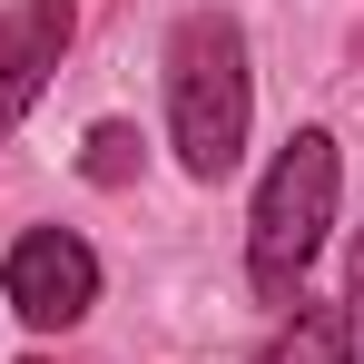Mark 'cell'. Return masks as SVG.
I'll return each mask as SVG.
<instances>
[{
  "mask_svg": "<svg viewBox=\"0 0 364 364\" xmlns=\"http://www.w3.org/2000/svg\"><path fill=\"white\" fill-rule=\"evenodd\" d=\"M246 119H256L246 30L227 20V10H187L178 30H168V138H178V168H187L197 187L237 178Z\"/></svg>",
  "mask_w": 364,
  "mask_h": 364,
  "instance_id": "cell-1",
  "label": "cell"
},
{
  "mask_svg": "<svg viewBox=\"0 0 364 364\" xmlns=\"http://www.w3.org/2000/svg\"><path fill=\"white\" fill-rule=\"evenodd\" d=\"M335 138L325 128H296L286 148H276V168L256 187V217H246V276H256V296L266 305H296L305 296V266H315V246L335 227Z\"/></svg>",
  "mask_w": 364,
  "mask_h": 364,
  "instance_id": "cell-2",
  "label": "cell"
},
{
  "mask_svg": "<svg viewBox=\"0 0 364 364\" xmlns=\"http://www.w3.org/2000/svg\"><path fill=\"white\" fill-rule=\"evenodd\" d=\"M0 296H10V315H20L30 335L79 325V315L99 305V256H89V237H69V227H30V237L10 246V266H0Z\"/></svg>",
  "mask_w": 364,
  "mask_h": 364,
  "instance_id": "cell-3",
  "label": "cell"
},
{
  "mask_svg": "<svg viewBox=\"0 0 364 364\" xmlns=\"http://www.w3.org/2000/svg\"><path fill=\"white\" fill-rule=\"evenodd\" d=\"M69 30H79V0H0V138L40 109Z\"/></svg>",
  "mask_w": 364,
  "mask_h": 364,
  "instance_id": "cell-4",
  "label": "cell"
},
{
  "mask_svg": "<svg viewBox=\"0 0 364 364\" xmlns=\"http://www.w3.org/2000/svg\"><path fill=\"white\" fill-rule=\"evenodd\" d=\"M256 364H355V315L296 296V305H286V325H276V345H266Z\"/></svg>",
  "mask_w": 364,
  "mask_h": 364,
  "instance_id": "cell-5",
  "label": "cell"
},
{
  "mask_svg": "<svg viewBox=\"0 0 364 364\" xmlns=\"http://www.w3.org/2000/svg\"><path fill=\"white\" fill-rule=\"evenodd\" d=\"M138 148H148V138H138L128 119H99L89 148H79V178H89V187H128V178H138Z\"/></svg>",
  "mask_w": 364,
  "mask_h": 364,
  "instance_id": "cell-6",
  "label": "cell"
},
{
  "mask_svg": "<svg viewBox=\"0 0 364 364\" xmlns=\"http://www.w3.org/2000/svg\"><path fill=\"white\" fill-rule=\"evenodd\" d=\"M345 305L364 315V237H355V256H345Z\"/></svg>",
  "mask_w": 364,
  "mask_h": 364,
  "instance_id": "cell-7",
  "label": "cell"
},
{
  "mask_svg": "<svg viewBox=\"0 0 364 364\" xmlns=\"http://www.w3.org/2000/svg\"><path fill=\"white\" fill-rule=\"evenodd\" d=\"M355 355H364V315H355Z\"/></svg>",
  "mask_w": 364,
  "mask_h": 364,
  "instance_id": "cell-8",
  "label": "cell"
},
{
  "mask_svg": "<svg viewBox=\"0 0 364 364\" xmlns=\"http://www.w3.org/2000/svg\"><path fill=\"white\" fill-rule=\"evenodd\" d=\"M20 364H40V355H20Z\"/></svg>",
  "mask_w": 364,
  "mask_h": 364,
  "instance_id": "cell-9",
  "label": "cell"
}]
</instances>
